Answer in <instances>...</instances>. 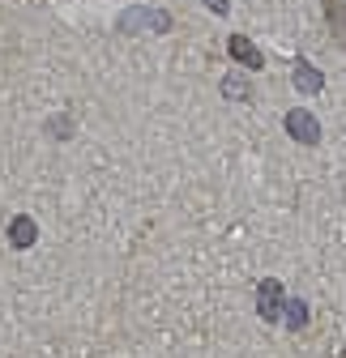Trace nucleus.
Here are the masks:
<instances>
[{
	"label": "nucleus",
	"instance_id": "nucleus-1",
	"mask_svg": "<svg viewBox=\"0 0 346 358\" xmlns=\"http://www.w3.org/2000/svg\"><path fill=\"white\" fill-rule=\"evenodd\" d=\"M167 26H171V17L158 13V9H128L120 17V30H128V34H137V30H167Z\"/></svg>",
	"mask_w": 346,
	"mask_h": 358
},
{
	"label": "nucleus",
	"instance_id": "nucleus-2",
	"mask_svg": "<svg viewBox=\"0 0 346 358\" xmlns=\"http://www.w3.org/2000/svg\"><path fill=\"white\" fill-rule=\"evenodd\" d=\"M286 132H291L295 141H304V145H317L321 141V124H317L312 111H291L286 115Z\"/></svg>",
	"mask_w": 346,
	"mask_h": 358
},
{
	"label": "nucleus",
	"instance_id": "nucleus-3",
	"mask_svg": "<svg viewBox=\"0 0 346 358\" xmlns=\"http://www.w3.org/2000/svg\"><path fill=\"white\" fill-rule=\"evenodd\" d=\"M278 303H282L278 282H261V290H256V307H261L265 320H278Z\"/></svg>",
	"mask_w": 346,
	"mask_h": 358
},
{
	"label": "nucleus",
	"instance_id": "nucleus-4",
	"mask_svg": "<svg viewBox=\"0 0 346 358\" xmlns=\"http://www.w3.org/2000/svg\"><path fill=\"white\" fill-rule=\"evenodd\" d=\"M34 235H39V231H34V222H30L26 213H22V217H13V227H9V243H13V248H30V243H34Z\"/></svg>",
	"mask_w": 346,
	"mask_h": 358
},
{
	"label": "nucleus",
	"instance_id": "nucleus-5",
	"mask_svg": "<svg viewBox=\"0 0 346 358\" xmlns=\"http://www.w3.org/2000/svg\"><path fill=\"white\" fill-rule=\"evenodd\" d=\"M295 85H299V90H308V94H317V90L325 85V77H321L308 60H299V64H295Z\"/></svg>",
	"mask_w": 346,
	"mask_h": 358
},
{
	"label": "nucleus",
	"instance_id": "nucleus-6",
	"mask_svg": "<svg viewBox=\"0 0 346 358\" xmlns=\"http://www.w3.org/2000/svg\"><path fill=\"white\" fill-rule=\"evenodd\" d=\"M231 56H235L240 64H248V69H256V64H261V52H256V48H252V43H248L244 34H235V38H231Z\"/></svg>",
	"mask_w": 346,
	"mask_h": 358
},
{
	"label": "nucleus",
	"instance_id": "nucleus-7",
	"mask_svg": "<svg viewBox=\"0 0 346 358\" xmlns=\"http://www.w3.org/2000/svg\"><path fill=\"white\" fill-rule=\"evenodd\" d=\"M223 94H227V99H248V81L227 77V81H223Z\"/></svg>",
	"mask_w": 346,
	"mask_h": 358
},
{
	"label": "nucleus",
	"instance_id": "nucleus-8",
	"mask_svg": "<svg viewBox=\"0 0 346 358\" xmlns=\"http://www.w3.org/2000/svg\"><path fill=\"white\" fill-rule=\"evenodd\" d=\"M286 311H291V329H299V324L308 320V307H304V303H291Z\"/></svg>",
	"mask_w": 346,
	"mask_h": 358
},
{
	"label": "nucleus",
	"instance_id": "nucleus-9",
	"mask_svg": "<svg viewBox=\"0 0 346 358\" xmlns=\"http://www.w3.org/2000/svg\"><path fill=\"white\" fill-rule=\"evenodd\" d=\"M205 5H209L214 13H227V0H205Z\"/></svg>",
	"mask_w": 346,
	"mask_h": 358
}]
</instances>
